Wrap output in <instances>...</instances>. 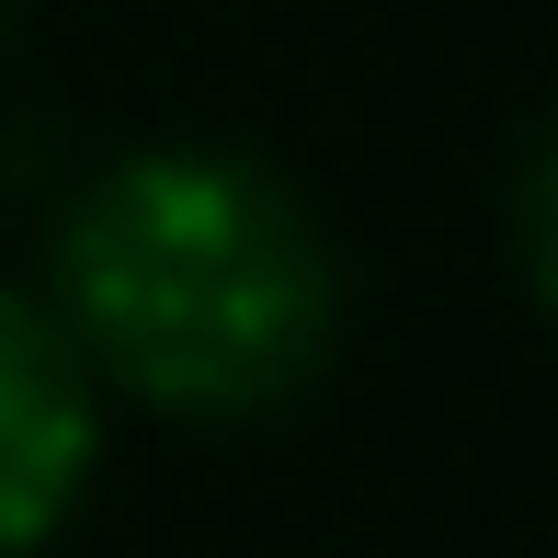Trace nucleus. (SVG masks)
<instances>
[{
    "label": "nucleus",
    "instance_id": "f257e3e1",
    "mask_svg": "<svg viewBox=\"0 0 558 558\" xmlns=\"http://www.w3.org/2000/svg\"><path fill=\"white\" fill-rule=\"evenodd\" d=\"M46 308L137 411L263 422L331 365L342 263L286 171L240 148H125L58 217Z\"/></svg>",
    "mask_w": 558,
    "mask_h": 558
},
{
    "label": "nucleus",
    "instance_id": "f03ea898",
    "mask_svg": "<svg viewBox=\"0 0 558 558\" xmlns=\"http://www.w3.org/2000/svg\"><path fill=\"white\" fill-rule=\"evenodd\" d=\"M104 468V376L58 331V308L0 286V558H35L81 513Z\"/></svg>",
    "mask_w": 558,
    "mask_h": 558
},
{
    "label": "nucleus",
    "instance_id": "7ed1b4c3",
    "mask_svg": "<svg viewBox=\"0 0 558 558\" xmlns=\"http://www.w3.org/2000/svg\"><path fill=\"white\" fill-rule=\"evenodd\" d=\"M0 12H12V0H0Z\"/></svg>",
    "mask_w": 558,
    "mask_h": 558
}]
</instances>
